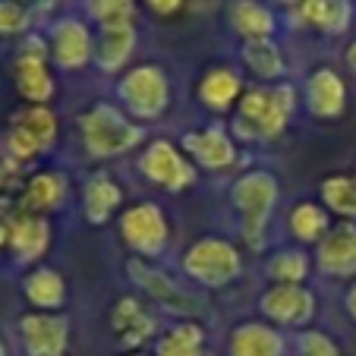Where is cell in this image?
Masks as SVG:
<instances>
[{
	"label": "cell",
	"mask_w": 356,
	"mask_h": 356,
	"mask_svg": "<svg viewBox=\"0 0 356 356\" xmlns=\"http://www.w3.org/2000/svg\"><path fill=\"white\" fill-rule=\"evenodd\" d=\"M296 108L293 86H259L236 101V133L246 139H275L287 129Z\"/></svg>",
	"instance_id": "6da1fadb"
},
{
	"label": "cell",
	"mask_w": 356,
	"mask_h": 356,
	"mask_svg": "<svg viewBox=\"0 0 356 356\" xmlns=\"http://www.w3.org/2000/svg\"><path fill=\"white\" fill-rule=\"evenodd\" d=\"M275 202H277V180L268 170H252L243 180H236L234 205L243 215V236L252 246H259V240H262L265 224H268L271 211H275Z\"/></svg>",
	"instance_id": "7a4b0ae2"
},
{
	"label": "cell",
	"mask_w": 356,
	"mask_h": 356,
	"mask_svg": "<svg viewBox=\"0 0 356 356\" xmlns=\"http://www.w3.org/2000/svg\"><path fill=\"white\" fill-rule=\"evenodd\" d=\"M186 271L199 284L224 287V284H230L236 275H240V252H236L227 240L205 236V240H199L193 249H189Z\"/></svg>",
	"instance_id": "3957f363"
},
{
	"label": "cell",
	"mask_w": 356,
	"mask_h": 356,
	"mask_svg": "<svg viewBox=\"0 0 356 356\" xmlns=\"http://www.w3.org/2000/svg\"><path fill=\"white\" fill-rule=\"evenodd\" d=\"M262 312L281 328H306L316 318V293L302 284H275L262 296Z\"/></svg>",
	"instance_id": "277c9868"
},
{
	"label": "cell",
	"mask_w": 356,
	"mask_h": 356,
	"mask_svg": "<svg viewBox=\"0 0 356 356\" xmlns=\"http://www.w3.org/2000/svg\"><path fill=\"white\" fill-rule=\"evenodd\" d=\"M82 133H86V145L92 148V155H120L129 145L139 142V129L129 127L117 111L98 108L82 120Z\"/></svg>",
	"instance_id": "5b68a950"
},
{
	"label": "cell",
	"mask_w": 356,
	"mask_h": 356,
	"mask_svg": "<svg viewBox=\"0 0 356 356\" xmlns=\"http://www.w3.org/2000/svg\"><path fill=\"white\" fill-rule=\"evenodd\" d=\"M316 265L328 277H356V224L341 221L316 243Z\"/></svg>",
	"instance_id": "8992f818"
},
{
	"label": "cell",
	"mask_w": 356,
	"mask_h": 356,
	"mask_svg": "<svg viewBox=\"0 0 356 356\" xmlns=\"http://www.w3.org/2000/svg\"><path fill=\"white\" fill-rule=\"evenodd\" d=\"M306 108L318 120H334L347 108V82L331 67H318L306 79Z\"/></svg>",
	"instance_id": "52a82bcc"
},
{
	"label": "cell",
	"mask_w": 356,
	"mask_h": 356,
	"mask_svg": "<svg viewBox=\"0 0 356 356\" xmlns=\"http://www.w3.org/2000/svg\"><path fill=\"white\" fill-rule=\"evenodd\" d=\"M142 170L155 183L168 189H183L195 180V170L186 164V158L177 152L170 142H155L142 158Z\"/></svg>",
	"instance_id": "ba28073f"
},
{
	"label": "cell",
	"mask_w": 356,
	"mask_h": 356,
	"mask_svg": "<svg viewBox=\"0 0 356 356\" xmlns=\"http://www.w3.org/2000/svg\"><path fill=\"white\" fill-rule=\"evenodd\" d=\"M123 95H127V104L133 111L145 117H155L164 111L168 104V79H164L161 70L155 67H142L136 73H129L127 86H123Z\"/></svg>",
	"instance_id": "9c48e42d"
},
{
	"label": "cell",
	"mask_w": 356,
	"mask_h": 356,
	"mask_svg": "<svg viewBox=\"0 0 356 356\" xmlns=\"http://www.w3.org/2000/svg\"><path fill=\"white\" fill-rule=\"evenodd\" d=\"M123 234L142 256H158L168 243V227L155 205H139L123 218Z\"/></svg>",
	"instance_id": "30bf717a"
},
{
	"label": "cell",
	"mask_w": 356,
	"mask_h": 356,
	"mask_svg": "<svg viewBox=\"0 0 356 356\" xmlns=\"http://www.w3.org/2000/svg\"><path fill=\"white\" fill-rule=\"evenodd\" d=\"M296 19L322 35H343L353 22L350 0H302L296 7Z\"/></svg>",
	"instance_id": "8fae6325"
},
{
	"label": "cell",
	"mask_w": 356,
	"mask_h": 356,
	"mask_svg": "<svg viewBox=\"0 0 356 356\" xmlns=\"http://www.w3.org/2000/svg\"><path fill=\"white\" fill-rule=\"evenodd\" d=\"M183 145H186V152L202 164V168L221 170V168H230V164L236 161V148L221 127H209V129H199V133H189L186 139H183Z\"/></svg>",
	"instance_id": "7c38bea8"
},
{
	"label": "cell",
	"mask_w": 356,
	"mask_h": 356,
	"mask_svg": "<svg viewBox=\"0 0 356 356\" xmlns=\"http://www.w3.org/2000/svg\"><path fill=\"white\" fill-rule=\"evenodd\" d=\"M230 26L243 35V38H271L277 29L275 10L265 0H234L230 3Z\"/></svg>",
	"instance_id": "4fadbf2b"
},
{
	"label": "cell",
	"mask_w": 356,
	"mask_h": 356,
	"mask_svg": "<svg viewBox=\"0 0 356 356\" xmlns=\"http://www.w3.org/2000/svg\"><path fill=\"white\" fill-rule=\"evenodd\" d=\"M284 337L271 325L249 322L230 334V356H281Z\"/></svg>",
	"instance_id": "5bb4252c"
},
{
	"label": "cell",
	"mask_w": 356,
	"mask_h": 356,
	"mask_svg": "<svg viewBox=\"0 0 356 356\" xmlns=\"http://www.w3.org/2000/svg\"><path fill=\"white\" fill-rule=\"evenodd\" d=\"M22 337L32 356H60L63 343H67V322L47 316L22 318Z\"/></svg>",
	"instance_id": "9a60e30c"
},
{
	"label": "cell",
	"mask_w": 356,
	"mask_h": 356,
	"mask_svg": "<svg viewBox=\"0 0 356 356\" xmlns=\"http://www.w3.org/2000/svg\"><path fill=\"white\" fill-rule=\"evenodd\" d=\"M240 95H243L240 76L227 67L209 70L205 79L199 82V98H202V104L211 111H227L234 101H240Z\"/></svg>",
	"instance_id": "2e32d148"
},
{
	"label": "cell",
	"mask_w": 356,
	"mask_h": 356,
	"mask_svg": "<svg viewBox=\"0 0 356 356\" xmlns=\"http://www.w3.org/2000/svg\"><path fill=\"white\" fill-rule=\"evenodd\" d=\"M54 54L63 67H79L88 60L92 54V38H88V29L76 19H67L57 26L54 32Z\"/></svg>",
	"instance_id": "e0dca14e"
},
{
	"label": "cell",
	"mask_w": 356,
	"mask_h": 356,
	"mask_svg": "<svg viewBox=\"0 0 356 356\" xmlns=\"http://www.w3.org/2000/svg\"><path fill=\"white\" fill-rule=\"evenodd\" d=\"M243 63H246L259 79H281L284 76V57L271 38L243 41Z\"/></svg>",
	"instance_id": "ac0fdd59"
},
{
	"label": "cell",
	"mask_w": 356,
	"mask_h": 356,
	"mask_svg": "<svg viewBox=\"0 0 356 356\" xmlns=\"http://www.w3.org/2000/svg\"><path fill=\"white\" fill-rule=\"evenodd\" d=\"M287 224H290V234L300 243H318L331 230L328 209H322L316 202H300V205L290 211Z\"/></svg>",
	"instance_id": "d6986e66"
},
{
	"label": "cell",
	"mask_w": 356,
	"mask_h": 356,
	"mask_svg": "<svg viewBox=\"0 0 356 356\" xmlns=\"http://www.w3.org/2000/svg\"><path fill=\"white\" fill-rule=\"evenodd\" d=\"M19 92L32 101H41L51 95V79L44 73V47L35 44V51L19 54Z\"/></svg>",
	"instance_id": "ffe728a7"
},
{
	"label": "cell",
	"mask_w": 356,
	"mask_h": 356,
	"mask_svg": "<svg viewBox=\"0 0 356 356\" xmlns=\"http://www.w3.org/2000/svg\"><path fill=\"white\" fill-rule=\"evenodd\" d=\"M322 202H325V209L334 211V215L341 218H356V177L350 174H334L328 177V180L322 183Z\"/></svg>",
	"instance_id": "44dd1931"
},
{
	"label": "cell",
	"mask_w": 356,
	"mask_h": 356,
	"mask_svg": "<svg viewBox=\"0 0 356 356\" xmlns=\"http://www.w3.org/2000/svg\"><path fill=\"white\" fill-rule=\"evenodd\" d=\"M136 44L133 26H114V29H101V44H98V63L101 67H117L127 60V54Z\"/></svg>",
	"instance_id": "7402d4cb"
},
{
	"label": "cell",
	"mask_w": 356,
	"mask_h": 356,
	"mask_svg": "<svg viewBox=\"0 0 356 356\" xmlns=\"http://www.w3.org/2000/svg\"><path fill=\"white\" fill-rule=\"evenodd\" d=\"M309 271V256L302 249H281L268 262V277L275 284H302Z\"/></svg>",
	"instance_id": "603a6c76"
},
{
	"label": "cell",
	"mask_w": 356,
	"mask_h": 356,
	"mask_svg": "<svg viewBox=\"0 0 356 356\" xmlns=\"http://www.w3.org/2000/svg\"><path fill=\"white\" fill-rule=\"evenodd\" d=\"M205 334H202L199 325H177L170 328V334L161 337L158 343V353L161 356H199Z\"/></svg>",
	"instance_id": "cb8c5ba5"
},
{
	"label": "cell",
	"mask_w": 356,
	"mask_h": 356,
	"mask_svg": "<svg viewBox=\"0 0 356 356\" xmlns=\"http://www.w3.org/2000/svg\"><path fill=\"white\" fill-rule=\"evenodd\" d=\"M47 236H51L47 221H38V218H22V221L13 224V246L26 259H35L38 252H44Z\"/></svg>",
	"instance_id": "d4e9b609"
},
{
	"label": "cell",
	"mask_w": 356,
	"mask_h": 356,
	"mask_svg": "<svg viewBox=\"0 0 356 356\" xmlns=\"http://www.w3.org/2000/svg\"><path fill=\"white\" fill-rule=\"evenodd\" d=\"M114 325L127 343H139L142 337L152 334V318H145V312L139 309V302L136 300H123L120 306L114 309Z\"/></svg>",
	"instance_id": "484cf974"
},
{
	"label": "cell",
	"mask_w": 356,
	"mask_h": 356,
	"mask_svg": "<svg viewBox=\"0 0 356 356\" xmlns=\"http://www.w3.org/2000/svg\"><path fill=\"white\" fill-rule=\"evenodd\" d=\"M63 193H67V186H63L60 174H38L32 183H29V193H26V205L29 209H57L63 199Z\"/></svg>",
	"instance_id": "4316f807"
},
{
	"label": "cell",
	"mask_w": 356,
	"mask_h": 356,
	"mask_svg": "<svg viewBox=\"0 0 356 356\" xmlns=\"http://www.w3.org/2000/svg\"><path fill=\"white\" fill-rule=\"evenodd\" d=\"M86 202H88V218H92V221H104V218L117 209L120 189L108 180H95V183H88V189H86Z\"/></svg>",
	"instance_id": "83f0119b"
},
{
	"label": "cell",
	"mask_w": 356,
	"mask_h": 356,
	"mask_svg": "<svg viewBox=\"0 0 356 356\" xmlns=\"http://www.w3.org/2000/svg\"><path fill=\"white\" fill-rule=\"evenodd\" d=\"M88 10L101 29L133 26V0H88Z\"/></svg>",
	"instance_id": "f1b7e54d"
},
{
	"label": "cell",
	"mask_w": 356,
	"mask_h": 356,
	"mask_svg": "<svg viewBox=\"0 0 356 356\" xmlns=\"http://www.w3.org/2000/svg\"><path fill=\"white\" fill-rule=\"evenodd\" d=\"M26 290L35 306H47V309H51V306H60V300H63V281L54 271H38V275H32Z\"/></svg>",
	"instance_id": "f546056e"
},
{
	"label": "cell",
	"mask_w": 356,
	"mask_h": 356,
	"mask_svg": "<svg viewBox=\"0 0 356 356\" xmlns=\"http://www.w3.org/2000/svg\"><path fill=\"white\" fill-rule=\"evenodd\" d=\"M16 127L26 129V133L32 136L38 145H51V139H54V117L47 114L44 108H29V111H22V117L16 120Z\"/></svg>",
	"instance_id": "4dcf8cb0"
},
{
	"label": "cell",
	"mask_w": 356,
	"mask_h": 356,
	"mask_svg": "<svg viewBox=\"0 0 356 356\" xmlns=\"http://www.w3.org/2000/svg\"><path fill=\"white\" fill-rule=\"evenodd\" d=\"M300 356H341V347L325 331L309 328L300 334Z\"/></svg>",
	"instance_id": "1f68e13d"
},
{
	"label": "cell",
	"mask_w": 356,
	"mask_h": 356,
	"mask_svg": "<svg viewBox=\"0 0 356 356\" xmlns=\"http://www.w3.org/2000/svg\"><path fill=\"white\" fill-rule=\"evenodd\" d=\"M26 29V10L16 0H0V32L16 35Z\"/></svg>",
	"instance_id": "d6a6232c"
},
{
	"label": "cell",
	"mask_w": 356,
	"mask_h": 356,
	"mask_svg": "<svg viewBox=\"0 0 356 356\" xmlns=\"http://www.w3.org/2000/svg\"><path fill=\"white\" fill-rule=\"evenodd\" d=\"M145 3L155 10V13H161V16H170V13H177V10L183 7V0H145Z\"/></svg>",
	"instance_id": "836d02e7"
},
{
	"label": "cell",
	"mask_w": 356,
	"mask_h": 356,
	"mask_svg": "<svg viewBox=\"0 0 356 356\" xmlns=\"http://www.w3.org/2000/svg\"><path fill=\"white\" fill-rule=\"evenodd\" d=\"M343 306H347V312H350V318L356 322V281L350 284V290H347V296H343Z\"/></svg>",
	"instance_id": "e575fe53"
},
{
	"label": "cell",
	"mask_w": 356,
	"mask_h": 356,
	"mask_svg": "<svg viewBox=\"0 0 356 356\" xmlns=\"http://www.w3.org/2000/svg\"><path fill=\"white\" fill-rule=\"evenodd\" d=\"M343 57H347V67H350V73L356 76V38L347 44V54H343Z\"/></svg>",
	"instance_id": "d590c367"
},
{
	"label": "cell",
	"mask_w": 356,
	"mask_h": 356,
	"mask_svg": "<svg viewBox=\"0 0 356 356\" xmlns=\"http://www.w3.org/2000/svg\"><path fill=\"white\" fill-rule=\"evenodd\" d=\"M275 3H284V7H300V3H302V0H275Z\"/></svg>",
	"instance_id": "8d00e7d4"
},
{
	"label": "cell",
	"mask_w": 356,
	"mask_h": 356,
	"mask_svg": "<svg viewBox=\"0 0 356 356\" xmlns=\"http://www.w3.org/2000/svg\"><path fill=\"white\" fill-rule=\"evenodd\" d=\"M0 356H3V343H0Z\"/></svg>",
	"instance_id": "74e56055"
},
{
	"label": "cell",
	"mask_w": 356,
	"mask_h": 356,
	"mask_svg": "<svg viewBox=\"0 0 356 356\" xmlns=\"http://www.w3.org/2000/svg\"><path fill=\"white\" fill-rule=\"evenodd\" d=\"M0 240H3V230H0Z\"/></svg>",
	"instance_id": "f35d334b"
}]
</instances>
